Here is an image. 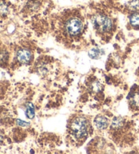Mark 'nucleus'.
I'll use <instances>...</instances> for the list:
<instances>
[{
  "mask_svg": "<svg viewBox=\"0 0 139 154\" xmlns=\"http://www.w3.org/2000/svg\"><path fill=\"white\" fill-rule=\"evenodd\" d=\"M83 27V21L79 17L76 16L66 18L63 24V33L69 37H76L79 35Z\"/></svg>",
  "mask_w": 139,
  "mask_h": 154,
  "instance_id": "1",
  "label": "nucleus"
},
{
  "mask_svg": "<svg viewBox=\"0 0 139 154\" xmlns=\"http://www.w3.org/2000/svg\"><path fill=\"white\" fill-rule=\"evenodd\" d=\"M88 131V123L86 119L77 117L73 119L70 124V132L76 139H82L85 137Z\"/></svg>",
  "mask_w": 139,
  "mask_h": 154,
  "instance_id": "2",
  "label": "nucleus"
},
{
  "mask_svg": "<svg viewBox=\"0 0 139 154\" xmlns=\"http://www.w3.org/2000/svg\"><path fill=\"white\" fill-rule=\"evenodd\" d=\"M94 28L100 33H106L110 31L113 27L112 20L107 16L98 14L92 18Z\"/></svg>",
  "mask_w": 139,
  "mask_h": 154,
  "instance_id": "3",
  "label": "nucleus"
},
{
  "mask_svg": "<svg viewBox=\"0 0 139 154\" xmlns=\"http://www.w3.org/2000/svg\"><path fill=\"white\" fill-rule=\"evenodd\" d=\"M17 57L18 60L19 61L20 63L26 64V63H28L29 62V60H31V53L27 50L22 49L20 50L19 51L17 52Z\"/></svg>",
  "mask_w": 139,
  "mask_h": 154,
  "instance_id": "4",
  "label": "nucleus"
},
{
  "mask_svg": "<svg viewBox=\"0 0 139 154\" xmlns=\"http://www.w3.org/2000/svg\"><path fill=\"white\" fill-rule=\"evenodd\" d=\"M96 127L99 130H105L109 126V121L105 117L98 116L94 119Z\"/></svg>",
  "mask_w": 139,
  "mask_h": 154,
  "instance_id": "5",
  "label": "nucleus"
},
{
  "mask_svg": "<svg viewBox=\"0 0 139 154\" xmlns=\"http://www.w3.org/2000/svg\"><path fill=\"white\" fill-rule=\"evenodd\" d=\"M34 115L35 113L33 105L32 103H29L27 105H26V116H27L29 119H32L33 118Z\"/></svg>",
  "mask_w": 139,
  "mask_h": 154,
  "instance_id": "6",
  "label": "nucleus"
},
{
  "mask_svg": "<svg viewBox=\"0 0 139 154\" xmlns=\"http://www.w3.org/2000/svg\"><path fill=\"white\" fill-rule=\"evenodd\" d=\"M130 21L132 25L134 26H139V14H138V13H135V14H132L130 17Z\"/></svg>",
  "mask_w": 139,
  "mask_h": 154,
  "instance_id": "7",
  "label": "nucleus"
},
{
  "mask_svg": "<svg viewBox=\"0 0 139 154\" xmlns=\"http://www.w3.org/2000/svg\"><path fill=\"white\" fill-rule=\"evenodd\" d=\"M8 12V6L3 2H0V17H5Z\"/></svg>",
  "mask_w": 139,
  "mask_h": 154,
  "instance_id": "8",
  "label": "nucleus"
},
{
  "mask_svg": "<svg viewBox=\"0 0 139 154\" xmlns=\"http://www.w3.org/2000/svg\"><path fill=\"white\" fill-rule=\"evenodd\" d=\"M130 103L134 107H139V94H134L131 97Z\"/></svg>",
  "mask_w": 139,
  "mask_h": 154,
  "instance_id": "9",
  "label": "nucleus"
},
{
  "mask_svg": "<svg viewBox=\"0 0 139 154\" xmlns=\"http://www.w3.org/2000/svg\"><path fill=\"white\" fill-rule=\"evenodd\" d=\"M91 88H92L93 91L99 92L103 89V85L100 84L98 82H95L92 84V86H91Z\"/></svg>",
  "mask_w": 139,
  "mask_h": 154,
  "instance_id": "10",
  "label": "nucleus"
},
{
  "mask_svg": "<svg viewBox=\"0 0 139 154\" xmlns=\"http://www.w3.org/2000/svg\"><path fill=\"white\" fill-rule=\"evenodd\" d=\"M8 53L4 50H1L0 51V63L5 62L8 59Z\"/></svg>",
  "mask_w": 139,
  "mask_h": 154,
  "instance_id": "11",
  "label": "nucleus"
},
{
  "mask_svg": "<svg viewBox=\"0 0 139 154\" xmlns=\"http://www.w3.org/2000/svg\"><path fill=\"white\" fill-rule=\"evenodd\" d=\"M98 50L94 49V50H91V52L90 53V56L92 58H96L98 56Z\"/></svg>",
  "mask_w": 139,
  "mask_h": 154,
  "instance_id": "12",
  "label": "nucleus"
},
{
  "mask_svg": "<svg viewBox=\"0 0 139 154\" xmlns=\"http://www.w3.org/2000/svg\"><path fill=\"white\" fill-rule=\"evenodd\" d=\"M17 124L21 126H26L28 125L27 124L28 123H26V122H23L22 120H20V119H17Z\"/></svg>",
  "mask_w": 139,
  "mask_h": 154,
  "instance_id": "13",
  "label": "nucleus"
},
{
  "mask_svg": "<svg viewBox=\"0 0 139 154\" xmlns=\"http://www.w3.org/2000/svg\"><path fill=\"white\" fill-rule=\"evenodd\" d=\"M1 140H2V138L0 137V141H1Z\"/></svg>",
  "mask_w": 139,
  "mask_h": 154,
  "instance_id": "14",
  "label": "nucleus"
}]
</instances>
